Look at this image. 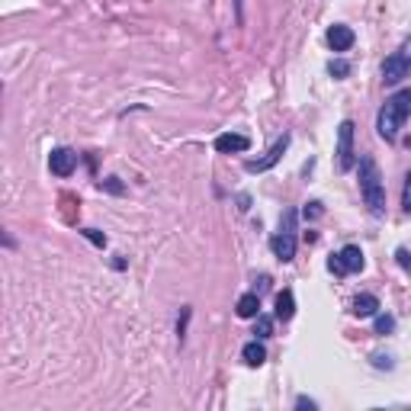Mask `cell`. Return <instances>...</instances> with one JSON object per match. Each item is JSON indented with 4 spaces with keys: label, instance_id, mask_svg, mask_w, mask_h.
I'll use <instances>...</instances> for the list:
<instances>
[{
    "label": "cell",
    "instance_id": "cell-1",
    "mask_svg": "<svg viewBox=\"0 0 411 411\" xmlns=\"http://www.w3.org/2000/svg\"><path fill=\"white\" fill-rule=\"evenodd\" d=\"M411 116V87L399 90V94H392L386 100V106L380 109V119H376V132H380L386 142H395L399 138V129L401 122Z\"/></svg>",
    "mask_w": 411,
    "mask_h": 411
},
{
    "label": "cell",
    "instance_id": "cell-2",
    "mask_svg": "<svg viewBox=\"0 0 411 411\" xmlns=\"http://www.w3.org/2000/svg\"><path fill=\"white\" fill-rule=\"evenodd\" d=\"M360 193H363V202L369 206L373 215H382L386 212V187H382V174L380 164L363 155L360 158Z\"/></svg>",
    "mask_w": 411,
    "mask_h": 411
},
{
    "label": "cell",
    "instance_id": "cell-3",
    "mask_svg": "<svg viewBox=\"0 0 411 411\" xmlns=\"http://www.w3.org/2000/svg\"><path fill=\"white\" fill-rule=\"evenodd\" d=\"M270 248H274L276 261H283V264H289L295 257V212L286 209L283 219H280V232L270 238Z\"/></svg>",
    "mask_w": 411,
    "mask_h": 411
},
{
    "label": "cell",
    "instance_id": "cell-4",
    "mask_svg": "<svg viewBox=\"0 0 411 411\" xmlns=\"http://www.w3.org/2000/svg\"><path fill=\"white\" fill-rule=\"evenodd\" d=\"M328 270L334 276H347V274H357V270H363V251H360L357 244H347L344 251L331 254L328 257Z\"/></svg>",
    "mask_w": 411,
    "mask_h": 411
},
{
    "label": "cell",
    "instance_id": "cell-5",
    "mask_svg": "<svg viewBox=\"0 0 411 411\" xmlns=\"http://www.w3.org/2000/svg\"><path fill=\"white\" fill-rule=\"evenodd\" d=\"M338 170H350L354 164H357V151H354V122L350 119H344L341 122V129H338Z\"/></svg>",
    "mask_w": 411,
    "mask_h": 411
},
{
    "label": "cell",
    "instance_id": "cell-6",
    "mask_svg": "<svg viewBox=\"0 0 411 411\" xmlns=\"http://www.w3.org/2000/svg\"><path fill=\"white\" fill-rule=\"evenodd\" d=\"M74 168H77V155H74L71 148H52V155H49V170H52L55 177H71Z\"/></svg>",
    "mask_w": 411,
    "mask_h": 411
},
{
    "label": "cell",
    "instance_id": "cell-7",
    "mask_svg": "<svg viewBox=\"0 0 411 411\" xmlns=\"http://www.w3.org/2000/svg\"><path fill=\"white\" fill-rule=\"evenodd\" d=\"M286 148H289V135H283V138H276V145L270 148V151H267L264 158L261 161H244V170H248V174H261V170H270L276 164V161L283 158V151Z\"/></svg>",
    "mask_w": 411,
    "mask_h": 411
},
{
    "label": "cell",
    "instance_id": "cell-8",
    "mask_svg": "<svg viewBox=\"0 0 411 411\" xmlns=\"http://www.w3.org/2000/svg\"><path fill=\"white\" fill-rule=\"evenodd\" d=\"M408 64H405V58H401L399 52L395 55H389L386 62H382V84H389V87H395V84H401L405 77H408Z\"/></svg>",
    "mask_w": 411,
    "mask_h": 411
},
{
    "label": "cell",
    "instance_id": "cell-9",
    "mask_svg": "<svg viewBox=\"0 0 411 411\" xmlns=\"http://www.w3.org/2000/svg\"><path fill=\"white\" fill-rule=\"evenodd\" d=\"M251 148V138L238 135V132H225V135L215 138V151L219 155H238V151H248Z\"/></svg>",
    "mask_w": 411,
    "mask_h": 411
},
{
    "label": "cell",
    "instance_id": "cell-10",
    "mask_svg": "<svg viewBox=\"0 0 411 411\" xmlns=\"http://www.w3.org/2000/svg\"><path fill=\"white\" fill-rule=\"evenodd\" d=\"M328 45H331V49H334V52H347L350 45H354V29H350V26H331V29H328Z\"/></svg>",
    "mask_w": 411,
    "mask_h": 411
},
{
    "label": "cell",
    "instance_id": "cell-11",
    "mask_svg": "<svg viewBox=\"0 0 411 411\" xmlns=\"http://www.w3.org/2000/svg\"><path fill=\"white\" fill-rule=\"evenodd\" d=\"M235 312L238 318H257L261 315V295L257 293H244L238 302H235Z\"/></svg>",
    "mask_w": 411,
    "mask_h": 411
},
{
    "label": "cell",
    "instance_id": "cell-12",
    "mask_svg": "<svg viewBox=\"0 0 411 411\" xmlns=\"http://www.w3.org/2000/svg\"><path fill=\"white\" fill-rule=\"evenodd\" d=\"M241 357H244V363H248V367H264V363H267V350H264V344H261V341L254 338V341H248V344L241 347Z\"/></svg>",
    "mask_w": 411,
    "mask_h": 411
},
{
    "label": "cell",
    "instance_id": "cell-13",
    "mask_svg": "<svg viewBox=\"0 0 411 411\" xmlns=\"http://www.w3.org/2000/svg\"><path fill=\"white\" fill-rule=\"evenodd\" d=\"M376 312H380V299L373 293H363L354 299V315L357 318H369V315H376Z\"/></svg>",
    "mask_w": 411,
    "mask_h": 411
},
{
    "label": "cell",
    "instance_id": "cell-14",
    "mask_svg": "<svg viewBox=\"0 0 411 411\" xmlns=\"http://www.w3.org/2000/svg\"><path fill=\"white\" fill-rule=\"evenodd\" d=\"M293 315H295V295H293V289H283V293L276 295V318H280V321H289Z\"/></svg>",
    "mask_w": 411,
    "mask_h": 411
},
{
    "label": "cell",
    "instance_id": "cell-15",
    "mask_svg": "<svg viewBox=\"0 0 411 411\" xmlns=\"http://www.w3.org/2000/svg\"><path fill=\"white\" fill-rule=\"evenodd\" d=\"M270 334H274V318L261 312V315L254 318V338H257V341H267Z\"/></svg>",
    "mask_w": 411,
    "mask_h": 411
},
{
    "label": "cell",
    "instance_id": "cell-16",
    "mask_svg": "<svg viewBox=\"0 0 411 411\" xmlns=\"http://www.w3.org/2000/svg\"><path fill=\"white\" fill-rule=\"evenodd\" d=\"M328 74H331V77H347L350 74V64L344 62V58H331V62H328Z\"/></svg>",
    "mask_w": 411,
    "mask_h": 411
},
{
    "label": "cell",
    "instance_id": "cell-17",
    "mask_svg": "<svg viewBox=\"0 0 411 411\" xmlns=\"http://www.w3.org/2000/svg\"><path fill=\"white\" fill-rule=\"evenodd\" d=\"M395 331V318L392 315H376V334H392Z\"/></svg>",
    "mask_w": 411,
    "mask_h": 411
},
{
    "label": "cell",
    "instance_id": "cell-18",
    "mask_svg": "<svg viewBox=\"0 0 411 411\" xmlns=\"http://www.w3.org/2000/svg\"><path fill=\"white\" fill-rule=\"evenodd\" d=\"M401 209L411 212V174H405V187H401Z\"/></svg>",
    "mask_w": 411,
    "mask_h": 411
},
{
    "label": "cell",
    "instance_id": "cell-19",
    "mask_svg": "<svg viewBox=\"0 0 411 411\" xmlns=\"http://www.w3.org/2000/svg\"><path fill=\"white\" fill-rule=\"evenodd\" d=\"M395 257H399L401 270H411V251H408V248H399V251H395Z\"/></svg>",
    "mask_w": 411,
    "mask_h": 411
},
{
    "label": "cell",
    "instance_id": "cell-20",
    "mask_svg": "<svg viewBox=\"0 0 411 411\" xmlns=\"http://www.w3.org/2000/svg\"><path fill=\"white\" fill-rule=\"evenodd\" d=\"M321 212H325V209H321V202H318V200H312V202H308V206H306V219H318Z\"/></svg>",
    "mask_w": 411,
    "mask_h": 411
},
{
    "label": "cell",
    "instance_id": "cell-21",
    "mask_svg": "<svg viewBox=\"0 0 411 411\" xmlns=\"http://www.w3.org/2000/svg\"><path fill=\"white\" fill-rule=\"evenodd\" d=\"M401 58H405V64H408V71H411V36L408 39H405V42H401Z\"/></svg>",
    "mask_w": 411,
    "mask_h": 411
},
{
    "label": "cell",
    "instance_id": "cell-22",
    "mask_svg": "<svg viewBox=\"0 0 411 411\" xmlns=\"http://www.w3.org/2000/svg\"><path fill=\"white\" fill-rule=\"evenodd\" d=\"M87 238H90V241H94L96 244V248H103V244H106V235H100V232H94V228H87Z\"/></svg>",
    "mask_w": 411,
    "mask_h": 411
},
{
    "label": "cell",
    "instance_id": "cell-23",
    "mask_svg": "<svg viewBox=\"0 0 411 411\" xmlns=\"http://www.w3.org/2000/svg\"><path fill=\"white\" fill-rule=\"evenodd\" d=\"M295 408H308V411H315L318 405L312 399H306V395H299V399H295Z\"/></svg>",
    "mask_w": 411,
    "mask_h": 411
},
{
    "label": "cell",
    "instance_id": "cell-24",
    "mask_svg": "<svg viewBox=\"0 0 411 411\" xmlns=\"http://www.w3.org/2000/svg\"><path fill=\"white\" fill-rule=\"evenodd\" d=\"M187 321H190V308H183V318H180V325H177V331H180V341H183V331H187Z\"/></svg>",
    "mask_w": 411,
    "mask_h": 411
},
{
    "label": "cell",
    "instance_id": "cell-25",
    "mask_svg": "<svg viewBox=\"0 0 411 411\" xmlns=\"http://www.w3.org/2000/svg\"><path fill=\"white\" fill-rule=\"evenodd\" d=\"M373 363H376V367L392 369V360H389V357H382V354H376V357H373Z\"/></svg>",
    "mask_w": 411,
    "mask_h": 411
},
{
    "label": "cell",
    "instance_id": "cell-26",
    "mask_svg": "<svg viewBox=\"0 0 411 411\" xmlns=\"http://www.w3.org/2000/svg\"><path fill=\"white\" fill-rule=\"evenodd\" d=\"M106 187H109V190H113V193H122V187H119V183H116V177H109V180H106Z\"/></svg>",
    "mask_w": 411,
    "mask_h": 411
},
{
    "label": "cell",
    "instance_id": "cell-27",
    "mask_svg": "<svg viewBox=\"0 0 411 411\" xmlns=\"http://www.w3.org/2000/svg\"><path fill=\"white\" fill-rule=\"evenodd\" d=\"M235 10H238V23L244 20V13H241V0H235Z\"/></svg>",
    "mask_w": 411,
    "mask_h": 411
}]
</instances>
